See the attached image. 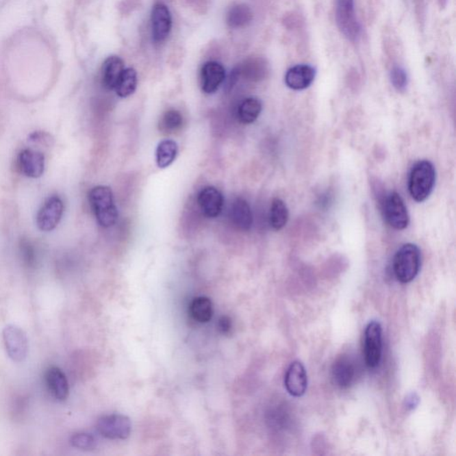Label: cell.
<instances>
[{"mask_svg": "<svg viewBox=\"0 0 456 456\" xmlns=\"http://www.w3.org/2000/svg\"><path fill=\"white\" fill-rule=\"evenodd\" d=\"M18 167L25 176L38 179L45 171V156L38 151L23 150L18 156Z\"/></svg>", "mask_w": 456, "mask_h": 456, "instance_id": "13", "label": "cell"}, {"mask_svg": "<svg viewBox=\"0 0 456 456\" xmlns=\"http://www.w3.org/2000/svg\"><path fill=\"white\" fill-rule=\"evenodd\" d=\"M71 444L76 448L91 450L97 445L96 438L88 433H76L71 438Z\"/></svg>", "mask_w": 456, "mask_h": 456, "instance_id": "29", "label": "cell"}, {"mask_svg": "<svg viewBox=\"0 0 456 456\" xmlns=\"http://www.w3.org/2000/svg\"><path fill=\"white\" fill-rule=\"evenodd\" d=\"M289 219V210L286 204L279 198H275L272 201L270 212H269V222L275 230L283 229L286 226Z\"/></svg>", "mask_w": 456, "mask_h": 456, "instance_id": "24", "label": "cell"}, {"mask_svg": "<svg viewBox=\"0 0 456 456\" xmlns=\"http://www.w3.org/2000/svg\"><path fill=\"white\" fill-rule=\"evenodd\" d=\"M88 199L94 217L101 227H110L116 223L118 210L111 188L105 186H96L91 189Z\"/></svg>", "mask_w": 456, "mask_h": 456, "instance_id": "2", "label": "cell"}, {"mask_svg": "<svg viewBox=\"0 0 456 456\" xmlns=\"http://www.w3.org/2000/svg\"><path fill=\"white\" fill-rule=\"evenodd\" d=\"M356 377V366L348 356H342L334 362L331 368L333 383L340 389H347L354 383Z\"/></svg>", "mask_w": 456, "mask_h": 456, "instance_id": "16", "label": "cell"}, {"mask_svg": "<svg viewBox=\"0 0 456 456\" xmlns=\"http://www.w3.org/2000/svg\"><path fill=\"white\" fill-rule=\"evenodd\" d=\"M218 330L221 331L222 333L227 334L231 331L232 328V322L231 319L227 318V316H222L218 321Z\"/></svg>", "mask_w": 456, "mask_h": 456, "instance_id": "31", "label": "cell"}, {"mask_svg": "<svg viewBox=\"0 0 456 456\" xmlns=\"http://www.w3.org/2000/svg\"><path fill=\"white\" fill-rule=\"evenodd\" d=\"M3 342L11 360L23 363L27 358L29 342L25 331L14 325H8L2 331Z\"/></svg>", "mask_w": 456, "mask_h": 456, "instance_id": "5", "label": "cell"}, {"mask_svg": "<svg viewBox=\"0 0 456 456\" xmlns=\"http://www.w3.org/2000/svg\"><path fill=\"white\" fill-rule=\"evenodd\" d=\"M183 116L177 110L166 112L160 123V128L166 133H173L181 128Z\"/></svg>", "mask_w": 456, "mask_h": 456, "instance_id": "27", "label": "cell"}, {"mask_svg": "<svg viewBox=\"0 0 456 456\" xmlns=\"http://www.w3.org/2000/svg\"><path fill=\"white\" fill-rule=\"evenodd\" d=\"M436 182V170L429 161H420L413 166L408 179V190L417 203L428 199Z\"/></svg>", "mask_w": 456, "mask_h": 456, "instance_id": "1", "label": "cell"}, {"mask_svg": "<svg viewBox=\"0 0 456 456\" xmlns=\"http://www.w3.org/2000/svg\"><path fill=\"white\" fill-rule=\"evenodd\" d=\"M438 1L441 8H445L446 7L447 2H448V0H438Z\"/></svg>", "mask_w": 456, "mask_h": 456, "instance_id": "33", "label": "cell"}, {"mask_svg": "<svg viewBox=\"0 0 456 456\" xmlns=\"http://www.w3.org/2000/svg\"><path fill=\"white\" fill-rule=\"evenodd\" d=\"M253 19V13L246 4L233 5L228 11L227 23L230 28L238 29L245 27Z\"/></svg>", "mask_w": 456, "mask_h": 456, "instance_id": "21", "label": "cell"}, {"mask_svg": "<svg viewBox=\"0 0 456 456\" xmlns=\"http://www.w3.org/2000/svg\"><path fill=\"white\" fill-rule=\"evenodd\" d=\"M64 203L58 195L49 197L38 210L36 223L38 229L50 232L60 223L64 214Z\"/></svg>", "mask_w": 456, "mask_h": 456, "instance_id": "8", "label": "cell"}, {"mask_svg": "<svg viewBox=\"0 0 456 456\" xmlns=\"http://www.w3.org/2000/svg\"><path fill=\"white\" fill-rule=\"evenodd\" d=\"M383 329L380 322H370L365 331V360L369 368H375L380 365L383 352Z\"/></svg>", "mask_w": 456, "mask_h": 456, "instance_id": "7", "label": "cell"}, {"mask_svg": "<svg viewBox=\"0 0 456 456\" xmlns=\"http://www.w3.org/2000/svg\"><path fill=\"white\" fill-rule=\"evenodd\" d=\"M230 218L233 226L242 231L251 229L253 223V216L248 201L238 198L233 201L230 210Z\"/></svg>", "mask_w": 456, "mask_h": 456, "instance_id": "19", "label": "cell"}, {"mask_svg": "<svg viewBox=\"0 0 456 456\" xmlns=\"http://www.w3.org/2000/svg\"><path fill=\"white\" fill-rule=\"evenodd\" d=\"M97 429L103 437L109 440H126L131 432V422L127 416L111 414L100 418Z\"/></svg>", "mask_w": 456, "mask_h": 456, "instance_id": "9", "label": "cell"}, {"mask_svg": "<svg viewBox=\"0 0 456 456\" xmlns=\"http://www.w3.org/2000/svg\"><path fill=\"white\" fill-rule=\"evenodd\" d=\"M262 111V103L257 97H248L242 100L238 108L240 123L251 124L259 118Z\"/></svg>", "mask_w": 456, "mask_h": 456, "instance_id": "20", "label": "cell"}, {"mask_svg": "<svg viewBox=\"0 0 456 456\" xmlns=\"http://www.w3.org/2000/svg\"><path fill=\"white\" fill-rule=\"evenodd\" d=\"M46 383L49 392L58 401H64L69 396V383L66 375L58 367L52 366L47 369Z\"/></svg>", "mask_w": 456, "mask_h": 456, "instance_id": "17", "label": "cell"}, {"mask_svg": "<svg viewBox=\"0 0 456 456\" xmlns=\"http://www.w3.org/2000/svg\"><path fill=\"white\" fill-rule=\"evenodd\" d=\"M138 87V73L133 68H125L117 82L114 90L121 99H126L135 93Z\"/></svg>", "mask_w": 456, "mask_h": 456, "instance_id": "22", "label": "cell"}, {"mask_svg": "<svg viewBox=\"0 0 456 456\" xmlns=\"http://www.w3.org/2000/svg\"><path fill=\"white\" fill-rule=\"evenodd\" d=\"M420 263L422 257L418 246L413 244H404L394 257V275L399 282L410 283L419 274Z\"/></svg>", "mask_w": 456, "mask_h": 456, "instance_id": "3", "label": "cell"}, {"mask_svg": "<svg viewBox=\"0 0 456 456\" xmlns=\"http://www.w3.org/2000/svg\"><path fill=\"white\" fill-rule=\"evenodd\" d=\"M152 34L155 42H164L173 28V16L167 5L164 3H156L151 14Z\"/></svg>", "mask_w": 456, "mask_h": 456, "instance_id": "10", "label": "cell"}, {"mask_svg": "<svg viewBox=\"0 0 456 456\" xmlns=\"http://www.w3.org/2000/svg\"><path fill=\"white\" fill-rule=\"evenodd\" d=\"M20 249L23 262H25L29 268L34 266L35 262H36V253H35V249L34 245L31 244V242L28 241V240L23 239V241L21 242Z\"/></svg>", "mask_w": 456, "mask_h": 456, "instance_id": "30", "label": "cell"}, {"mask_svg": "<svg viewBox=\"0 0 456 456\" xmlns=\"http://www.w3.org/2000/svg\"><path fill=\"white\" fill-rule=\"evenodd\" d=\"M198 204L203 214L210 218L218 217L223 210L224 197L214 186H207L201 189L198 194Z\"/></svg>", "mask_w": 456, "mask_h": 456, "instance_id": "14", "label": "cell"}, {"mask_svg": "<svg viewBox=\"0 0 456 456\" xmlns=\"http://www.w3.org/2000/svg\"><path fill=\"white\" fill-rule=\"evenodd\" d=\"M192 318L200 322H209L213 316V305L212 301L207 297H197L190 305Z\"/></svg>", "mask_w": 456, "mask_h": 456, "instance_id": "25", "label": "cell"}, {"mask_svg": "<svg viewBox=\"0 0 456 456\" xmlns=\"http://www.w3.org/2000/svg\"><path fill=\"white\" fill-rule=\"evenodd\" d=\"M338 27L348 40L356 41L361 35V25L355 11V0H335Z\"/></svg>", "mask_w": 456, "mask_h": 456, "instance_id": "4", "label": "cell"}, {"mask_svg": "<svg viewBox=\"0 0 456 456\" xmlns=\"http://www.w3.org/2000/svg\"><path fill=\"white\" fill-rule=\"evenodd\" d=\"M226 79V70L218 62L209 61L201 70V87L206 94L217 91Z\"/></svg>", "mask_w": 456, "mask_h": 456, "instance_id": "11", "label": "cell"}, {"mask_svg": "<svg viewBox=\"0 0 456 456\" xmlns=\"http://www.w3.org/2000/svg\"><path fill=\"white\" fill-rule=\"evenodd\" d=\"M316 71L309 64H297L287 71L284 81L292 90H306L315 81Z\"/></svg>", "mask_w": 456, "mask_h": 456, "instance_id": "12", "label": "cell"}, {"mask_svg": "<svg viewBox=\"0 0 456 456\" xmlns=\"http://www.w3.org/2000/svg\"><path fill=\"white\" fill-rule=\"evenodd\" d=\"M390 81L393 87L399 92H404L407 88L408 85V75L407 71L402 66L396 65L390 71Z\"/></svg>", "mask_w": 456, "mask_h": 456, "instance_id": "28", "label": "cell"}, {"mask_svg": "<svg viewBox=\"0 0 456 456\" xmlns=\"http://www.w3.org/2000/svg\"><path fill=\"white\" fill-rule=\"evenodd\" d=\"M383 213L385 220L396 230H403L409 225L410 218L404 200L398 192H392L383 198Z\"/></svg>", "mask_w": 456, "mask_h": 456, "instance_id": "6", "label": "cell"}, {"mask_svg": "<svg viewBox=\"0 0 456 456\" xmlns=\"http://www.w3.org/2000/svg\"><path fill=\"white\" fill-rule=\"evenodd\" d=\"M284 385L290 395L296 396H303L307 388V375L306 369L301 362L295 361L287 369Z\"/></svg>", "mask_w": 456, "mask_h": 456, "instance_id": "15", "label": "cell"}, {"mask_svg": "<svg viewBox=\"0 0 456 456\" xmlns=\"http://www.w3.org/2000/svg\"><path fill=\"white\" fill-rule=\"evenodd\" d=\"M125 70L123 59L119 56L112 55L105 59L102 66V83L108 90H114L121 74Z\"/></svg>", "mask_w": 456, "mask_h": 456, "instance_id": "18", "label": "cell"}, {"mask_svg": "<svg viewBox=\"0 0 456 456\" xmlns=\"http://www.w3.org/2000/svg\"><path fill=\"white\" fill-rule=\"evenodd\" d=\"M179 153V147L173 140H164L156 149V162L159 168H168L173 164Z\"/></svg>", "mask_w": 456, "mask_h": 456, "instance_id": "23", "label": "cell"}, {"mask_svg": "<svg viewBox=\"0 0 456 456\" xmlns=\"http://www.w3.org/2000/svg\"><path fill=\"white\" fill-rule=\"evenodd\" d=\"M418 404L419 398L416 394H411V395L408 396L407 398H405V407H407L408 410H413L414 408H416Z\"/></svg>", "mask_w": 456, "mask_h": 456, "instance_id": "32", "label": "cell"}, {"mask_svg": "<svg viewBox=\"0 0 456 456\" xmlns=\"http://www.w3.org/2000/svg\"><path fill=\"white\" fill-rule=\"evenodd\" d=\"M242 72L251 79H262L268 73V65L262 58L249 59L242 66Z\"/></svg>", "mask_w": 456, "mask_h": 456, "instance_id": "26", "label": "cell"}]
</instances>
